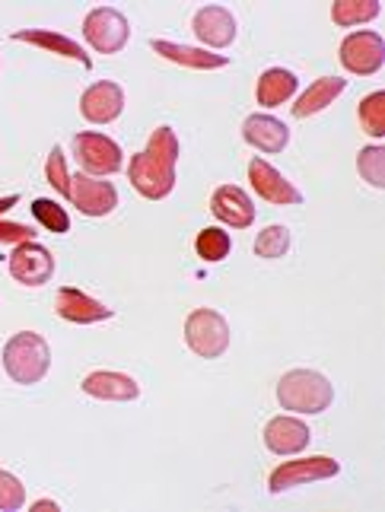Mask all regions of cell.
I'll return each instance as SVG.
<instances>
[{
  "instance_id": "obj_33",
  "label": "cell",
  "mask_w": 385,
  "mask_h": 512,
  "mask_svg": "<svg viewBox=\"0 0 385 512\" xmlns=\"http://www.w3.org/2000/svg\"><path fill=\"white\" fill-rule=\"evenodd\" d=\"M32 509H58L55 500H39V503H32Z\"/></svg>"
},
{
  "instance_id": "obj_30",
  "label": "cell",
  "mask_w": 385,
  "mask_h": 512,
  "mask_svg": "<svg viewBox=\"0 0 385 512\" xmlns=\"http://www.w3.org/2000/svg\"><path fill=\"white\" fill-rule=\"evenodd\" d=\"M45 175H48V182L55 185L64 198L70 194V175H67V166H64V150L55 147L48 153V163H45Z\"/></svg>"
},
{
  "instance_id": "obj_8",
  "label": "cell",
  "mask_w": 385,
  "mask_h": 512,
  "mask_svg": "<svg viewBox=\"0 0 385 512\" xmlns=\"http://www.w3.org/2000/svg\"><path fill=\"white\" fill-rule=\"evenodd\" d=\"M10 277L23 287H45L55 277V255L39 242L16 245L10 255Z\"/></svg>"
},
{
  "instance_id": "obj_28",
  "label": "cell",
  "mask_w": 385,
  "mask_h": 512,
  "mask_svg": "<svg viewBox=\"0 0 385 512\" xmlns=\"http://www.w3.org/2000/svg\"><path fill=\"white\" fill-rule=\"evenodd\" d=\"M357 169L366 182L373 188H385V150L379 144L373 147H363L360 156H357Z\"/></svg>"
},
{
  "instance_id": "obj_5",
  "label": "cell",
  "mask_w": 385,
  "mask_h": 512,
  "mask_svg": "<svg viewBox=\"0 0 385 512\" xmlns=\"http://www.w3.org/2000/svg\"><path fill=\"white\" fill-rule=\"evenodd\" d=\"M83 35L99 55H118L121 48L131 39V26L125 20V13L115 7H96L86 13L83 20Z\"/></svg>"
},
{
  "instance_id": "obj_29",
  "label": "cell",
  "mask_w": 385,
  "mask_h": 512,
  "mask_svg": "<svg viewBox=\"0 0 385 512\" xmlns=\"http://www.w3.org/2000/svg\"><path fill=\"white\" fill-rule=\"evenodd\" d=\"M26 503V487L20 484V478L10 471H0V509L4 512H16Z\"/></svg>"
},
{
  "instance_id": "obj_32",
  "label": "cell",
  "mask_w": 385,
  "mask_h": 512,
  "mask_svg": "<svg viewBox=\"0 0 385 512\" xmlns=\"http://www.w3.org/2000/svg\"><path fill=\"white\" fill-rule=\"evenodd\" d=\"M16 204H20V194H7V198H0V214H7V210Z\"/></svg>"
},
{
  "instance_id": "obj_21",
  "label": "cell",
  "mask_w": 385,
  "mask_h": 512,
  "mask_svg": "<svg viewBox=\"0 0 385 512\" xmlns=\"http://www.w3.org/2000/svg\"><path fill=\"white\" fill-rule=\"evenodd\" d=\"M347 90V80H341V77H322V80H315L309 90L300 96V102L293 105V115L296 118H309V115H315V112H322V109H328L331 102H335L341 93Z\"/></svg>"
},
{
  "instance_id": "obj_26",
  "label": "cell",
  "mask_w": 385,
  "mask_h": 512,
  "mask_svg": "<svg viewBox=\"0 0 385 512\" xmlns=\"http://www.w3.org/2000/svg\"><path fill=\"white\" fill-rule=\"evenodd\" d=\"M360 125L370 137H385V93H370L360 102Z\"/></svg>"
},
{
  "instance_id": "obj_7",
  "label": "cell",
  "mask_w": 385,
  "mask_h": 512,
  "mask_svg": "<svg viewBox=\"0 0 385 512\" xmlns=\"http://www.w3.org/2000/svg\"><path fill=\"white\" fill-rule=\"evenodd\" d=\"M67 201L86 217H109L118 207V191L112 182H99V179H93V175L77 172V175H70Z\"/></svg>"
},
{
  "instance_id": "obj_11",
  "label": "cell",
  "mask_w": 385,
  "mask_h": 512,
  "mask_svg": "<svg viewBox=\"0 0 385 512\" xmlns=\"http://www.w3.org/2000/svg\"><path fill=\"white\" fill-rule=\"evenodd\" d=\"M121 109H125V93L112 80H99L80 96V112L93 125H109V121L121 115Z\"/></svg>"
},
{
  "instance_id": "obj_23",
  "label": "cell",
  "mask_w": 385,
  "mask_h": 512,
  "mask_svg": "<svg viewBox=\"0 0 385 512\" xmlns=\"http://www.w3.org/2000/svg\"><path fill=\"white\" fill-rule=\"evenodd\" d=\"M379 16V0H338L331 7V20L338 26H360Z\"/></svg>"
},
{
  "instance_id": "obj_18",
  "label": "cell",
  "mask_w": 385,
  "mask_h": 512,
  "mask_svg": "<svg viewBox=\"0 0 385 512\" xmlns=\"http://www.w3.org/2000/svg\"><path fill=\"white\" fill-rule=\"evenodd\" d=\"M13 42L39 45V48L51 51V55H61V58H70V61H80L83 67H93L90 55H86V51L74 39H67V35H61V32H51V29H20V32H13Z\"/></svg>"
},
{
  "instance_id": "obj_27",
  "label": "cell",
  "mask_w": 385,
  "mask_h": 512,
  "mask_svg": "<svg viewBox=\"0 0 385 512\" xmlns=\"http://www.w3.org/2000/svg\"><path fill=\"white\" fill-rule=\"evenodd\" d=\"M32 217L39 220L48 233H67L70 229V217L67 210L58 201H48V198H35L32 201Z\"/></svg>"
},
{
  "instance_id": "obj_3",
  "label": "cell",
  "mask_w": 385,
  "mask_h": 512,
  "mask_svg": "<svg viewBox=\"0 0 385 512\" xmlns=\"http://www.w3.org/2000/svg\"><path fill=\"white\" fill-rule=\"evenodd\" d=\"M51 366V350L42 334L35 331H20L13 334L4 347V369L13 382L20 385H35L42 382Z\"/></svg>"
},
{
  "instance_id": "obj_13",
  "label": "cell",
  "mask_w": 385,
  "mask_h": 512,
  "mask_svg": "<svg viewBox=\"0 0 385 512\" xmlns=\"http://www.w3.org/2000/svg\"><path fill=\"white\" fill-rule=\"evenodd\" d=\"M210 214H214L220 223L233 226V229H245L255 223V204L252 198L236 185H220L210 198Z\"/></svg>"
},
{
  "instance_id": "obj_1",
  "label": "cell",
  "mask_w": 385,
  "mask_h": 512,
  "mask_svg": "<svg viewBox=\"0 0 385 512\" xmlns=\"http://www.w3.org/2000/svg\"><path fill=\"white\" fill-rule=\"evenodd\" d=\"M175 163H179V137L163 125L153 131L147 150H140L131 160L128 179L147 201H163L175 188Z\"/></svg>"
},
{
  "instance_id": "obj_25",
  "label": "cell",
  "mask_w": 385,
  "mask_h": 512,
  "mask_svg": "<svg viewBox=\"0 0 385 512\" xmlns=\"http://www.w3.org/2000/svg\"><path fill=\"white\" fill-rule=\"evenodd\" d=\"M287 252H290V229L287 226L271 223V226L261 229L258 239H255V255L258 258L274 261V258H284Z\"/></svg>"
},
{
  "instance_id": "obj_17",
  "label": "cell",
  "mask_w": 385,
  "mask_h": 512,
  "mask_svg": "<svg viewBox=\"0 0 385 512\" xmlns=\"http://www.w3.org/2000/svg\"><path fill=\"white\" fill-rule=\"evenodd\" d=\"M312 430L296 417H274L265 427V446L274 455H296L309 446Z\"/></svg>"
},
{
  "instance_id": "obj_10",
  "label": "cell",
  "mask_w": 385,
  "mask_h": 512,
  "mask_svg": "<svg viewBox=\"0 0 385 512\" xmlns=\"http://www.w3.org/2000/svg\"><path fill=\"white\" fill-rule=\"evenodd\" d=\"M74 150H77L80 166L93 175H112L121 169V147L105 134H93V131L77 134Z\"/></svg>"
},
{
  "instance_id": "obj_15",
  "label": "cell",
  "mask_w": 385,
  "mask_h": 512,
  "mask_svg": "<svg viewBox=\"0 0 385 512\" xmlns=\"http://www.w3.org/2000/svg\"><path fill=\"white\" fill-rule=\"evenodd\" d=\"M195 35L210 48H226L236 39V16L226 7H201L191 23Z\"/></svg>"
},
{
  "instance_id": "obj_2",
  "label": "cell",
  "mask_w": 385,
  "mask_h": 512,
  "mask_svg": "<svg viewBox=\"0 0 385 512\" xmlns=\"http://www.w3.org/2000/svg\"><path fill=\"white\" fill-rule=\"evenodd\" d=\"M277 401L284 411L296 414H322L335 401V388L331 382L315 373V369H293L277 382Z\"/></svg>"
},
{
  "instance_id": "obj_20",
  "label": "cell",
  "mask_w": 385,
  "mask_h": 512,
  "mask_svg": "<svg viewBox=\"0 0 385 512\" xmlns=\"http://www.w3.org/2000/svg\"><path fill=\"white\" fill-rule=\"evenodd\" d=\"M150 48L156 51V55H163L166 61L191 67V70H217V67L230 64V58H226V55H210V51H204V48L175 45V42H166V39H153Z\"/></svg>"
},
{
  "instance_id": "obj_19",
  "label": "cell",
  "mask_w": 385,
  "mask_h": 512,
  "mask_svg": "<svg viewBox=\"0 0 385 512\" xmlns=\"http://www.w3.org/2000/svg\"><path fill=\"white\" fill-rule=\"evenodd\" d=\"M83 392L99 401H134L140 395V385L125 373H90L83 379Z\"/></svg>"
},
{
  "instance_id": "obj_31",
  "label": "cell",
  "mask_w": 385,
  "mask_h": 512,
  "mask_svg": "<svg viewBox=\"0 0 385 512\" xmlns=\"http://www.w3.org/2000/svg\"><path fill=\"white\" fill-rule=\"evenodd\" d=\"M32 229L23 226V223H7V220H0V242L4 245H23V242H32Z\"/></svg>"
},
{
  "instance_id": "obj_16",
  "label": "cell",
  "mask_w": 385,
  "mask_h": 512,
  "mask_svg": "<svg viewBox=\"0 0 385 512\" xmlns=\"http://www.w3.org/2000/svg\"><path fill=\"white\" fill-rule=\"evenodd\" d=\"M242 137L261 153H280L290 144V128L274 115H249L242 125Z\"/></svg>"
},
{
  "instance_id": "obj_14",
  "label": "cell",
  "mask_w": 385,
  "mask_h": 512,
  "mask_svg": "<svg viewBox=\"0 0 385 512\" xmlns=\"http://www.w3.org/2000/svg\"><path fill=\"white\" fill-rule=\"evenodd\" d=\"M58 315L67 322H74V325H96V322H105V319H112V309L99 303V299H93L90 293H83L77 287H64L58 290V303H55Z\"/></svg>"
},
{
  "instance_id": "obj_6",
  "label": "cell",
  "mask_w": 385,
  "mask_h": 512,
  "mask_svg": "<svg viewBox=\"0 0 385 512\" xmlns=\"http://www.w3.org/2000/svg\"><path fill=\"white\" fill-rule=\"evenodd\" d=\"M338 471H341V465L335 462V458H328V455H312V458H303V462H284L280 468L271 471L268 490L271 493H284V490L303 487V484H312V481H328V478H335Z\"/></svg>"
},
{
  "instance_id": "obj_22",
  "label": "cell",
  "mask_w": 385,
  "mask_h": 512,
  "mask_svg": "<svg viewBox=\"0 0 385 512\" xmlns=\"http://www.w3.org/2000/svg\"><path fill=\"white\" fill-rule=\"evenodd\" d=\"M258 105H280L296 93V74L284 67H271L258 77Z\"/></svg>"
},
{
  "instance_id": "obj_4",
  "label": "cell",
  "mask_w": 385,
  "mask_h": 512,
  "mask_svg": "<svg viewBox=\"0 0 385 512\" xmlns=\"http://www.w3.org/2000/svg\"><path fill=\"white\" fill-rule=\"evenodd\" d=\"M185 341L204 360H217L230 347V325L214 309H195L185 319Z\"/></svg>"
},
{
  "instance_id": "obj_24",
  "label": "cell",
  "mask_w": 385,
  "mask_h": 512,
  "mask_svg": "<svg viewBox=\"0 0 385 512\" xmlns=\"http://www.w3.org/2000/svg\"><path fill=\"white\" fill-rule=\"evenodd\" d=\"M195 252H198V258L217 264V261H223L226 255L233 252V239H230V233H223V229L207 226V229H201L198 239H195Z\"/></svg>"
},
{
  "instance_id": "obj_9",
  "label": "cell",
  "mask_w": 385,
  "mask_h": 512,
  "mask_svg": "<svg viewBox=\"0 0 385 512\" xmlns=\"http://www.w3.org/2000/svg\"><path fill=\"white\" fill-rule=\"evenodd\" d=\"M341 64L350 74L370 77L385 64V42L376 32H354L341 42Z\"/></svg>"
},
{
  "instance_id": "obj_12",
  "label": "cell",
  "mask_w": 385,
  "mask_h": 512,
  "mask_svg": "<svg viewBox=\"0 0 385 512\" xmlns=\"http://www.w3.org/2000/svg\"><path fill=\"white\" fill-rule=\"evenodd\" d=\"M249 182H252V188L258 191V198H265L268 204H280V207L303 204V194L296 191L271 163L258 160V156L249 163Z\"/></svg>"
}]
</instances>
